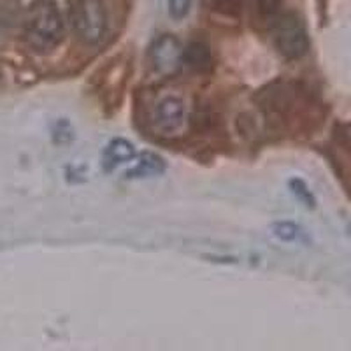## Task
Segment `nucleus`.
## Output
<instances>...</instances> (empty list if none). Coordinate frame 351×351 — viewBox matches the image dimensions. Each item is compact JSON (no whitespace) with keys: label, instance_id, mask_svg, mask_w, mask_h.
Instances as JSON below:
<instances>
[{"label":"nucleus","instance_id":"obj_1","mask_svg":"<svg viewBox=\"0 0 351 351\" xmlns=\"http://www.w3.org/2000/svg\"><path fill=\"white\" fill-rule=\"evenodd\" d=\"M23 37L34 51L48 53L64 37V21L53 0H34L23 23Z\"/></svg>","mask_w":351,"mask_h":351},{"label":"nucleus","instance_id":"obj_2","mask_svg":"<svg viewBox=\"0 0 351 351\" xmlns=\"http://www.w3.org/2000/svg\"><path fill=\"white\" fill-rule=\"evenodd\" d=\"M69 18L77 39L97 46L108 34V12L102 0H69Z\"/></svg>","mask_w":351,"mask_h":351},{"label":"nucleus","instance_id":"obj_3","mask_svg":"<svg viewBox=\"0 0 351 351\" xmlns=\"http://www.w3.org/2000/svg\"><path fill=\"white\" fill-rule=\"evenodd\" d=\"M272 40L276 49L288 60L300 58L309 49L306 25L297 12H281L272 21Z\"/></svg>","mask_w":351,"mask_h":351},{"label":"nucleus","instance_id":"obj_4","mask_svg":"<svg viewBox=\"0 0 351 351\" xmlns=\"http://www.w3.org/2000/svg\"><path fill=\"white\" fill-rule=\"evenodd\" d=\"M183 46L174 36L164 34L149 48V62L153 69L160 76H171L174 72L180 71L183 64Z\"/></svg>","mask_w":351,"mask_h":351},{"label":"nucleus","instance_id":"obj_5","mask_svg":"<svg viewBox=\"0 0 351 351\" xmlns=\"http://www.w3.org/2000/svg\"><path fill=\"white\" fill-rule=\"evenodd\" d=\"M153 125L162 136H172L184 125V102L176 95H167L153 111Z\"/></svg>","mask_w":351,"mask_h":351},{"label":"nucleus","instance_id":"obj_6","mask_svg":"<svg viewBox=\"0 0 351 351\" xmlns=\"http://www.w3.org/2000/svg\"><path fill=\"white\" fill-rule=\"evenodd\" d=\"M136 146L127 139H112L106 144L104 152H102V169L106 172L114 171L120 165L128 164L136 158Z\"/></svg>","mask_w":351,"mask_h":351},{"label":"nucleus","instance_id":"obj_7","mask_svg":"<svg viewBox=\"0 0 351 351\" xmlns=\"http://www.w3.org/2000/svg\"><path fill=\"white\" fill-rule=\"evenodd\" d=\"M183 64H186V67L199 72V74H209L215 67L209 44L204 43V40H192L183 49Z\"/></svg>","mask_w":351,"mask_h":351},{"label":"nucleus","instance_id":"obj_8","mask_svg":"<svg viewBox=\"0 0 351 351\" xmlns=\"http://www.w3.org/2000/svg\"><path fill=\"white\" fill-rule=\"evenodd\" d=\"M165 171V162L164 158H160L155 153L146 152L141 160L137 162V165L134 169L127 172L128 178H134V180H141V178H152V176H158Z\"/></svg>","mask_w":351,"mask_h":351},{"label":"nucleus","instance_id":"obj_9","mask_svg":"<svg viewBox=\"0 0 351 351\" xmlns=\"http://www.w3.org/2000/svg\"><path fill=\"white\" fill-rule=\"evenodd\" d=\"M274 237L281 241V243H293V241H299L302 232H300L299 225H295L293 221H276L271 227Z\"/></svg>","mask_w":351,"mask_h":351},{"label":"nucleus","instance_id":"obj_10","mask_svg":"<svg viewBox=\"0 0 351 351\" xmlns=\"http://www.w3.org/2000/svg\"><path fill=\"white\" fill-rule=\"evenodd\" d=\"M288 186H290L291 193L295 195V199L299 200V202H302L306 208H309V209L315 208V204H316L315 195H313V192L309 190V186H307L302 180H299V178H293V180L288 181Z\"/></svg>","mask_w":351,"mask_h":351},{"label":"nucleus","instance_id":"obj_11","mask_svg":"<svg viewBox=\"0 0 351 351\" xmlns=\"http://www.w3.org/2000/svg\"><path fill=\"white\" fill-rule=\"evenodd\" d=\"M255 5L258 9L260 16L274 21L281 14L283 0H255Z\"/></svg>","mask_w":351,"mask_h":351},{"label":"nucleus","instance_id":"obj_12","mask_svg":"<svg viewBox=\"0 0 351 351\" xmlns=\"http://www.w3.org/2000/svg\"><path fill=\"white\" fill-rule=\"evenodd\" d=\"M193 0H167L169 5V14L172 20L181 21L188 16V12L192 9Z\"/></svg>","mask_w":351,"mask_h":351}]
</instances>
